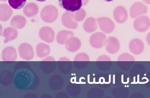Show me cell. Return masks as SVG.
Instances as JSON below:
<instances>
[{
	"label": "cell",
	"mask_w": 150,
	"mask_h": 98,
	"mask_svg": "<svg viewBox=\"0 0 150 98\" xmlns=\"http://www.w3.org/2000/svg\"><path fill=\"white\" fill-rule=\"evenodd\" d=\"M83 28L85 32L91 33L97 29V20L93 17H89L83 24Z\"/></svg>",
	"instance_id": "cell-19"
},
{
	"label": "cell",
	"mask_w": 150,
	"mask_h": 98,
	"mask_svg": "<svg viewBox=\"0 0 150 98\" xmlns=\"http://www.w3.org/2000/svg\"><path fill=\"white\" fill-rule=\"evenodd\" d=\"M133 26L135 30L139 32H146L150 28V18L146 15L139 16L134 20Z\"/></svg>",
	"instance_id": "cell-3"
},
{
	"label": "cell",
	"mask_w": 150,
	"mask_h": 98,
	"mask_svg": "<svg viewBox=\"0 0 150 98\" xmlns=\"http://www.w3.org/2000/svg\"><path fill=\"white\" fill-rule=\"evenodd\" d=\"M89 57L85 53H78L74 58L75 61H89Z\"/></svg>",
	"instance_id": "cell-24"
},
{
	"label": "cell",
	"mask_w": 150,
	"mask_h": 98,
	"mask_svg": "<svg viewBox=\"0 0 150 98\" xmlns=\"http://www.w3.org/2000/svg\"><path fill=\"white\" fill-rule=\"evenodd\" d=\"M38 12V7L37 4L33 2H30L25 5L23 9V13L27 17L32 18L36 15Z\"/></svg>",
	"instance_id": "cell-18"
},
{
	"label": "cell",
	"mask_w": 150,
	"mask_h": 98,
	"mask_svg": "<svg viewBox=\"0 0 150 98\" xmlns=\"http://www.w3.org/2000/svg\"><path fill=\"white\" fill-rule=\"evenodd\" d=\"M1 1H6V0H1Z\"/></svg>",
	"instance_id": "cell-33"
},
{
	"label": "cell",
	"mask_w": 150,
	"mask_h": 98,
	"mask_svg": "<svg viewBox=\"0 0 150 98\" xmlns=\"http://www.w3.org/2000/svg\"><path fill=\"white\" fill-rule=\"evenodd\" d=\"M61 21L63 25L69 29H76L77 27V22L74 18L73 13L69 11H65L62 16Z\"/></svg>",
	"instance_id": "cell-8"
},
{
	"label": "cell",
	"mask_w": 150,
	"mask_h": 98,
	"mask_svg": "<svg viewBox=\"0 0 150 98\" xmlns=\"http://www.w3.org/2000/svg\"><path fill=\"white\" fill-rule=\"evenodd\" d=\"M113 16L116 22L119 23H123L128 19V12L124 6H118L115 8Z\"/></svg>",
	"instance_id": "cell-11"
},
{
	"label": "cell",
	"mask_w": 150,
	"mask_h": 98,
	"mask_svg": "<svg viewBox=\"0 0 150 98\" xmlns=\"http://www.w3.org/2000/svg\"><path fill=\"white\" fill-rule=\"evenodd\" d=\"M2 60L4 61H13L17 59V52L15 48L8 46L6 47L2 52Z\"/></svg>",
	"instance_id": "cell-13"
},
{
	"label": "cell",
	"mask_w": 150,
	"mask_h": 98,
	"mask_svg": "<svg viewBox=\"0 0 150 98\" xmlns=\"http://www.w3.org/2000/svg\"><path fill=\"white\" fill-rule=\"evenodd\" d=\"M40 16L41 19L46 23H53L55 22L58 16V10L55 6L49 5L41 10Z\"/></svg>",
	"instance_id": "cell-1"
},
{
	"label": "cell",
	"mask_w": 150,
	"mask_h": 98,
	"mask_svg": "<svg viewBox=\"0 0 150 98\" xmlns=\"http://www.w3.org/2000/svg\"><path fill=\"white\" fill-rule=\"evenodd\" d=\"M82 1H83V6L86 5L89 1V0H82Z\"/></svg>",
	"instance_id": "cell-29"
},
{
	"label": "cell",
	"mask_w": 150,
	"mask_h": 98,
	"mask_svg": "<svg viewBox=\"0 0 150 98\" xmlns=\"http://www.w3.org/2000/svg\"><path fill=\"white\" fill-rule=\"evenodd\" d=\"M0 10V20L2 22L8 21L13 13V11L11 6L5 4H1Z\"/></svg>",
	"instance_id": "cell-16"
},
{
	"label": "cell",
	"mask_w": 150,
	"mask_h": 98,
	"mask_svg": "<svg viewBox=\"0 0 150 98\" xmlns=\"http://www.w3.org/2000/svg\"><path fill=\"white\" fill-rule=\"evenodd\" d=\"M40 39L47 43L53 42L55 38V34L53 29L48 26H44L41 28L38 33Z\"/></svg>",
	"instance_id": "cell-10"
},
{
	"label": "cell",
	"mask_w": 150,
	"mask_h": 98,
	"mask_svg": "<svg viewBox=\"0 0 150 98\" xmlns=\"http://www.w3.org/2000/svg\"><path fill=\"white\" fill-rule=\"evenodd\" d=\"M74 18L76 22L83 21L86 16V11L83 9H80V10L73 13Z\"/></svg>",
	"instance_id": "cell-23"
},
{
	"label": "cell",
	"mask_w": 150,
	"mask_h": 98,
	"mask_svg": "<svg viewBox=\"0 0 150 98\" xmlns=\"http://www.w3.org/2000/svg\"><path fill=\"white\" fill-rule=\"evenodd\" d=\"M27 21L24 16L22 15H15L11 19L10 25L16 29H22L24 27Z\"/></svg>",
	"instance_id": "cell-17"
},
{
	"label": "cell",
	"mask_w": 150,
	"mask_h": 98,
	"mask_svg": "<svg viewBox=\"0 0 150 98\" xmlns=\"http://www.w3.org/2000/svg\"><path fill=\"white\" fill-rule=\"evenodd\" d=\"M42 61H55V59H54V58H53V57L49 56V57H46L44 59L42 60Z\"/></svg>",
	"instance_id": "cell-27"
},
{
	"label": "cell",
	"mask_w": 150,
	"mask_h": 98,
	"mask_svg": "<svg viewBox=\"0 0 150 98\" xmlns=\"http://www.w3.org/2000/svg\"><path fill=\"white\" fill-rule=\"evenodd\" d=\"M10 6L16 10H20L24 6L27 0H8Z\"/></svg>",
	"instance_id": "cell-22"
},
{
	"label": "cell",
	"mask_w": 150,
	"mask_h": 98,
	"mask_svg": "<svg viewBox=\"0 0 150 98\" xmlns=\"http://www.w3.org/2000/svg\"><path fill=\"white\" fill-rule=\"evenodd\" d=\"M106 36L102 32H96L90 36V44L94 48H101L105 45Z\"/></svg>",
	"instance_id": "cell-6"
},
{
	"label": "cell",
	"mask_w": 150,
	"mask_h": 98,
	"mask_svg": "<svg viewBox=\"0 0 150 98\" xmlns=\"http://www.w3.org/2000/svg\"><path fill=\"white\" fill-rule=\"evenodd\" d=\"M74 36V32L69 30H62L59 31L56 37L57 43L60 45L65 44L69 38Z\"/></svg>",
	"instance_id": "cell-20"
},
{
	"label": "cell",
	"mask_w": 150,
	"mask_h": 98,
	"mask_svg": "<svg viewBox=\"0 0 150 98\" xmlns=\"http://www.w3.org/2000/svg\"><path fill=\"white\" fill-rule=\"evenodd\" d=\"M81 42L79 38L72 36L69 38L65 43L66 49L70 52H75L81 47Z\"/></svg>",
	"instance_id": "cell-14"
},
{
	"label": "cell",
	"mask_w": 150,
	"mask_h": 98,
	"mask_svg": "<svg viewBox=\"0 0 150 98\" xmlns=\"http://www.w3.org/2000/svg\"><path fill=\"white\" fill-rule=\"evenodd\" d=\"M18 32L17 30L13 27H7L1 32V36L5 38L4 41V43L5 44L15 40L18 36Z\"/></svg>",
	"instance_id": "cell-15"
},
{
	"label": "cell",
	"mask_w": 150,
	"mask_h": 98,
	"mask_svg": "<svg viewBox=\"0 0 150 98\" xmlns=\"http://www.w3.org/2000/svg\"><path fill=\"white\" fill-rule=\"evenodd\" d=\"M36 1H39V2H44V1H46V0H36Z\"/></svg>",
	"instance_id": "cell-31"
},
{
	"label": "cell",
	"mask_w": 150,
	"mask_h": 98,
	"mask_svg": "<svg viewBox=\"0 0 150 98\" xmlns=\"http://www.w3.org/2000/svg\"><path fill=\"white\" fill-rule=\"evenodd\" d=\"M105 49L108 53L115 54L117 53L120 49V42L117 38L111 36L105 40Z\"/></svg>",
	"instance_id": "cell-9"
},
{
	"label": "cell",
	"mask_w": 150,
	"mask_h": 98,
	"mask_svg": "<svg viewBox=\"0 0 150 98\" xmlns=\"http://www.w3.org/2000/svg\"><path fill=\"white\" fill-rule=\"evenodd\" d=\"M99 28L105 34H110L115 29V24L108 17H100L97 19Z\"/></svg>",
	"instance_id": "cell-5"
},
{
	"label": "cell",
	"mask_w": 150,
	"mask_h": 98,
	"mask_svg": "<svg viewBox=\"0 0 150 98\" xmlns=\"http://www.w3.org/2000/svg\"><path fill=\"white\" fill-rule=\"evenodd\" d=\"M20 57L25 60H32L34 57V51L32 46L27 43H23L18 47Z\"/></svg>",
	"instance_id": "cell-4"
},
{
	"label": "cell",
	"mask_w": 150,
	"mask_h": 98,
	"mask_svg": "<svg viewBox=\"0 0 150 98\" xmlns=\"http://www.w3.org/2000/svg\"><path fill=\"white\" fill-rule=\"evenodd\" d=\"M59 5L67 11L75 12L83 6L82 0H59Z\"/></svg>",
	"instance_id": "cell-2"
},
{
	"label": "cell",
	"mask_w": 150,
	"mask_h": 98,
	"mask_svg": "<svg viewBox=\"0 0 150 98\" xmlns=\"http://www.w3.org/2000/svg\"><path fill=\"white\" fill-rule=\"evenodd\" d=\"M36 52L39 58H44L50 53V48L45 43H39L36 47Z\"/></svg>",
	"instance_id": "cell-21"
},
{
	"label": "cell",
	"mask_w": 150,
	"mask_h": 98,
	"mask_svg": "<svg viewBox=\"0 0 150 98\" xmlns=\"http://www.w3.org/2000/svg\"><path fill=\"white\" fill-rule=\"evenodd\" d=\"M111 58L105 56V55H103V56H100L98 58L97 61H111Z\"/></svg>",
	"instance_id": "cell-26"
},
{
	"label": "cell",
	"mask_w": 150,
	"mask_h": 98,
	"mask_svg": "<svg viewBox=\"0 0 150 98\" xmlns=\"http://www.w3.org/2000/svg\"><path fill=\"white\" fill-rule=\"evenodd\" d=\"M105 1H107V2H110V1H113V0H105Z\"/></svg>",
	"instance_id": "cell-32"
},
{
	"label": "cell",
	"mask_w": 150,
	"mask_h": 98,
	"mask_svg": "<svg viewBox=\"0 0 150 98\" xmlns=\"http://www.w3.org/2000/svg\"><path fill=\"white\" fill-rule=\"evenodd\" d=\"M117 61H135L134 57L129 53H124L121 54L118 57Z\"/></svg>",
	"instance_id": "cell-25"
},
{
	"label": "cell",
	"mask_w": 150,
	"mask_h": 98,
	"mask_svg": "<svg viewBox=\"0 0 150 98\" xmlns=\"http://www.w3.org/2000/svg\"><path fill=\"white\" fill-rule=\"evenodd\" d=\"M148 8L146 5L141 2H137L134 3L130 8V16L132 18L145 14L147 12Z\"/></svg>",
	"instance_id": "cell-7"
},
{
	"label": "cell",
	"mask_w": 150,
	"mask_h": 98,
	"mask_svg": "<svg viewBox=\"0 0 150 98\" xmlns=\"http://www.w3.org/2000/svg\"><path fill=\"white\" fill-rule=\"evenodd\" d=\"M144 48L142 41L138 38L133 39L129 44V49L133 54L138 55L142 53Z\"/></svg>",
	"instance_id": "cell-12"
},
{
	"label": "cell",
	"mask_w": 150,
	"mask_h": 98,
	"mask_svg": "<svg viewBox=\"0 0 150 98\" xmlns=\"http://www.w3.org/2000/svg\"><path fill=\"white\" fill-rule=\"evenodd\" d=\"M146 41H147V43L150 45V32L147 34V35L146 36Z\"/></svg>",
	"instance_id": "cell-28"
},
{
	"label": "cell",
	"mask_w": 150,
	"mask_h": 98,
	"mask_svg": "<svg viewBox=\"0 0 150 98\" xmlns=\"http://www.w3.org/2000/svg\"><path fill=\"white\" fill-rule=\"evenodd\" d=\"M146 4H150V0H142Z\"/></svg>",
	"instance_id": "cell-30"
}]
</instances>
